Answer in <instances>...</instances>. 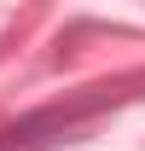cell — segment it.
<instances>
[{"label": "cell", "mask_w": 145, "mask_h": 151, "mask_svg": "<svg viewBox=\"0 0 145 151\" xmlns=\"http://www.w3.org/2000/svg\"><path fill=\"white\" fill-rule=\"evenodd\" d=\"M110 99H116V93L93 87V93L70 99V105H47V111H29V116H18V122H6V128H0V151H47L52 139H64L75 122H87L93 111H105Z\"/></svg>", "instance_id": "1"}]
</instances>
